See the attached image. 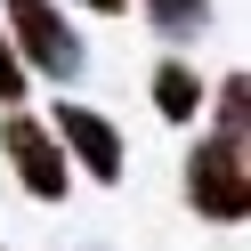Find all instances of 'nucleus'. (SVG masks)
I'll list each match as a JSON object with an SVG mask.
<instances>
[{"mask_svg":"<svg viewBox=\"0 0 251 251\" xmlns=\"http://www.w3.org/2000/svg\"><path fill=\"white\" fill-rule=\"evenodd\" d=\"M146 25L162 41H195L202 25H211V0H146Z\"/></svg>","mask_w":251,"mask_h":251,"instance_id":"obj_6","label":"nucleus"},{"mask_svg":"<svg viewBox=\"0 0 251 251\" xmlns=\"http://www.w3.org/2000/svg\"><path fill=\"white\" fill-rule=\"evenodd\" d=\"M25 81H33V73L17 65V49H8V33H0V105H25Z\"/></svg>","mask_w":251,"mask_h":251,"instance_id":"obj_8","label":"nucleus"},{"mask_svg":"<svg viewBox=\"0 0 251 251\" xmlns=\"http://www.w3.org/2000/svg\"><path fill=\"white\" fill-rule=\"evenodd\" d=\"M251 81H243V73H227V81H219V130H251Z\"/></svg>","mask_w":251,"mask_h":251,"instance_id":"obj_7","label":"nucleus"},{"mask_svg":"<svg viewBox=\"0 0 251 251\" xmlns=\"http://www.w3.org/2000/svg\"><path fill=\"white\" fill-rule=\"evenodd\" d=\"M0 154H8V170L25 178V195H33V202H65L73 170H65V154H57V138H49V122H41V114L8 105V122H0Z\"/></svg>","mask_w":251,"mask_h":251,"instance_id":"obj_3","label":"nucleus"},{"mask_svg":"<svg viewBox=\"0 0 251 251\" xmlns=\"http://www.w3.org/2000/svg\"><path fill=\"white\" fill-rule=\"evenodd\" d=\"M154 114H162V122H195L202 114V65L162 57V65H154Z\"/></svg>","mask_w":251,"mask_h":251,"instance_id":"obj_5","label":"nucleus"},{"mask_svg":"<svg viewBox=\"0 0 251 251\" xmlns=\"http://www.w3.org/2000/svg\"><path fill=\"white\" fill-rule=\"evenodd\" d=\"M81 8H98V17H122V8H130V0H81Z\"/></svg>","mask_w":251,"mask_h":251,"instance_id":"obj_9","label":"nucleus"},{"mask_svg":"<svg viewBox=\"0 0 251 251\" xmlns=\"http://www.w3.org/2000/svg\"><path fill=\"white\" fill-rule=\"evenodd\" d=\"M8 49H17L25 73H49V81H73V73L89 65L81 33H73V17L57 8V0H8Z\"/></svg>","mask_w":251,"mask_h":251,"instance_id":"obj_2","label":"nucleus"},{"mask_svg":"<svg viewBox=\"0 0 251 251\" xmlns=\"http://www.w3.org/2000/svg\"><path fill=\"white\" fill-rule=\"evenodd\" d=\"M186 202L219 227H243L251 219V130H211L186 154Z\"/></svg>","mask_w":251,"mask_h":251,"instance_id":"obj_1","label":"nucleus"},{"mask_svg":"<svg viewBox=\"0 0 251 251\" xmlns=\"http://www.w3.org/2000/svg\"><path fill=\"white\" fill-rule=\"evenodd\" d=\"M49 138H57V154H65V162H81L98 186L122 178V130L98 114V105H73V98H65V105L49 114Z\"/></svg>","mask_w":251,"mask_h":251,"instance_id":"obj_4","label":"nucleus"}]
</instances>
